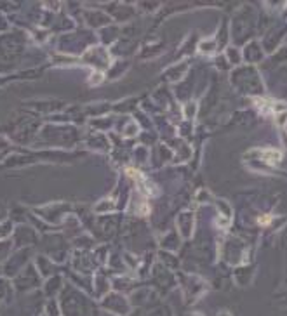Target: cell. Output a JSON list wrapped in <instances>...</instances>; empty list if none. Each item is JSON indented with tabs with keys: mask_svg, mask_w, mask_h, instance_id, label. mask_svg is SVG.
Returning <instances> with one entry per match:
<instances>
[{
	"mask_svg": "<svg viewBox=\"0 0 287 316\" xmlns=\"http://www.w3.org/2000/svg\"><path fill=\"white\" fill-rule=\"evenodd\" d=\"M265 158L268 160V162H278V160H280V153L275 151V149H270V151L265 153Z\"/></svg>",
	"mask_w": 287,
	"mask_h": 316,
	"instance_id": "1",
	"label": "cell"
}]
</instances>
